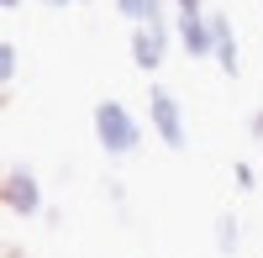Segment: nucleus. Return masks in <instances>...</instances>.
I'll use <instances>...</instances> for the list:
<instances>
[{"label":"nucleus","instance_id":"obj_1","mask_svg":"<svg viewBox=\"0 0 263 258\" xmlns=\"http://www.w3.org/2000/svg\"><path fill=\"white\" fill-rule=\"evenodd\" d=\"M95 142H100L111 158H126V153H137L142 126H137V116H132L121 100H100V105H95Z\"/></svg>","mask_w":263,"mask_h":258},{"label":"nucleus","instance_id":"obj_2","mask_svg":"<svg viewBox=\"0 0 263 258\" xmlns=\"http://www.w3.org/2000/svg\"><path fill=\"white\" fill-rule=\"evenodd\" d=\"M163 53H168V16H163V0H158V11H153L142 27H132V63H137L142 74H158Z\"/></svg>","mask_w":263,"mask_h":258},{"label":"nucleus","instance_id":"obj_3","mask_svg":"<svg viewBox=\"0 0 263 258\" xmlns=\"http://www.w3.org/2000/svg\"><path fill=\"white\" fill-rule=\"evenodd\" d=\"M147 121H153V132H158L163 148H174L179 153L184 148V111H179V100H174V90H163V84H147Z\"/></svg>","mask_w":263,"mask_h":258},{"label":"nucleus","instance_id":"obj_4","mask_svg":"<svg viewBox=\"0 0 263 258\" xmlns=\"http://www.w3.org/2000/svg\"><path fill=\"white\" fill-rule=\"evenodd\" d=\"M0 200H6V211L11 216H21V222H32L37 211H42V185H37V174L32 169H6V179H0Z\"/></svg>","mask_w":263,"mask_h":258},{"label":"nucleus","instance_id":"obj_5","mask_svg":"<svg viewBox=\"0 0 263 258\" xmlns=\"http://www.w3.org/2000/svg\"><path fill=\"white\" fill-rule=\"evenodd\" d=\"M179 42L190 58H211L216 37H211V16H179Z\"/></svg>","mask_w":263,"mask_h":258},{"label":"nucleus","instance_id":"obj_6","mask_svg":"<svg viewBox=\"0 0 263 258\" xmlns=\"http://www.w3.org/2000/svg\"><path fill=\"white\" fill-rule=\"evenodd\" d=\"M211 37H216V63H221V74L237 79V69H242V58H237V37H232V21L227 16H211Z\"/></svg>","mask_w":263,"mask_h":258},{"label":"nucleus","instance_id":"obj_7","mask_svg":"<svg viewBox=\"0 0 263 258\" xmlns=\"http://www.w3.org/2000/svg\"><path fill=\"white\" fill-rule=\"evenodd\" d=\"M111 6H116V16H132V21L142 27V21L158 11V0H111Z\"/></svg>","mask_w":263,"mask_h":258},{"label":"nucleus","instance_id":"obj_8","mask_svg":"<svg viewBox=\"0 0 263 258\" xmlns=\"http://www.w3.org/2000/svg\"><path fill=\"white\" fill-rule=\"evenodd\" d=\"M16 42H0V79H6V95H11V79H16Z\"/></svg>","mask_w":263,"mask_h":258},{"label":"nucleus","instance_id":"obj_9","mask_svg":"<svg viewBox=\"0 0 263 258\" xmlns=\"http://www.w3.org/2000/svg\"><path fill=\"white\" fill-rule=\"evenodd\" d=\"M216 248H221V253L237 248V216H221V222H216Z\"/></svg>","mask_w":263,"mask_h":258},{"label":"nucleus","instance_id":"obj_10","mask_svg":"<svg viewBox=\"0 0 263 258\" xmlns=\"http://www.w3.org/2000/svg\"><path fill=\"white\" fill-rule=\"evenodd\" d=\"M232 179H237V190H253V163L237 158V163H232Z\"/></svg>","mask_w":263,"mask_h":258},{"label":"nucleus","instance_id":"obj_11","mask_svg":"<svg viewBox=\"0 0 263 258\" xmlns=\"http://www.w3.org/2000/svg\"><path fill=\"white\" fill-rule=\"evenodd\" d=\"M179 6V16H205V0H174Z\"/></svg>","mask_w":263,"mask_h":258},{"label":"nucleus","instance_id":"obj_12","mask_svg":"<svg viewBox=\"0 0 263 258\" xmlns=\"http://www.w3.org/2000/svg\"><path fill=\"white\" fill-rule=\"evenodd\" d=\"M248 132H253V137L263 142V111H253V116H248Z\"/></svg>","mask_w":263,"mask_h":258},{"label":"nucleus","instance_id":"obj_13","mask_svg":"<svg viewBox=\"0 0 263 258\" xmlns=\"http://www.w3.org/2000/svg\"><path fill=\"white\" fill-rule=\"evenodd\" d=\"M6 258H32V253H21L16 243H6Z\"/></svg>","mask_w":263,"mask_h":258},{"label":"nucleus","instance_id":"obj_14","mask_svg":"<svg viewBox=\"0 0 263 258\" xmlns=\"http://www.w3.org/2000/svg\"><path fill=\"white\" fill-rule=\"evenodd\" d=\"M42 6H53V11H63V6H74V0H42Z\"/></svg>","mask_w":263,"mask_h":258},{"label":"nucleus","instance_id":"obj_15","mask_svg":"<svg viewBox=\"0 0 263 258\" xmlns=\"http://www.w3.org/2000/svg\"><path fill=\"white\" fill-rule=\"evenodd\" d=\"M0 6H6V11H16V6H21V0H0Z\"/></svg>","mask_w":263,"mask_h":258},{"label":"nucleus","instance_id":"obj_16","mask_svg":"<svg viewBox=\"0 0 263 258\" xmlns=\"http://www.w3.org/2000/svg\"><path fill=\"white\" fill-rule=\"evenodd\" d=\"M79 6H84V0H79Z\"/></svg>","mask_w":263,"mask_h":258}]
</instances>
